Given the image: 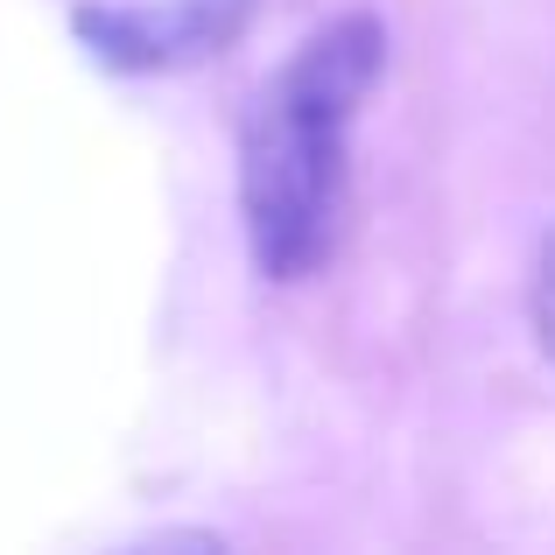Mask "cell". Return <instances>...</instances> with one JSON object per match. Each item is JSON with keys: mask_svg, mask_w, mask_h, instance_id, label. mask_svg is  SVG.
I'll return each mask as SVG.
<instances>
[{"mask_svg": "<svg viewBox=\"0 0 555 555\" xmlns=\"http://www.w3.org/2000/svg\"><path fill=\"white\" fill-rule=\"evenodd\" d=\"M260 8L268 0H85L70 8V36L120 78H169L225 56Z\"/></svg>", "mask_w": 555, "mask_h": 555, "instance_id": "2", "label": "cell"}, {"mask_svg": "<svg viewBox=\"0 0 555 555\" xmlns=\"http://www.w3.org/2000/svg\"><path fill=\"white\" fill-rule=\"evenodd\" d=\"M379 70L387 28L373 14H338L260 85L240 127V218L268 282H310L338 246L345 141Z\"/></svg>", "mask_w": 555, "mask_h": 555, "instance_id": "1", "label": "cell"}, {"mask_svg": "<svg viewBox=\"0 0 555 555\" xmlns=\"http://www.w3.org/2000/svg\"><path fill=\"white\" fill-rule=\"evenodd\" d=\"M534 338H542V352L555 359V232H548L542 260H534Z\"/></svg>", "mask_w": 555, "mask_h": 555, "instance_id": "3", "label": "cell"}]
</instances>
